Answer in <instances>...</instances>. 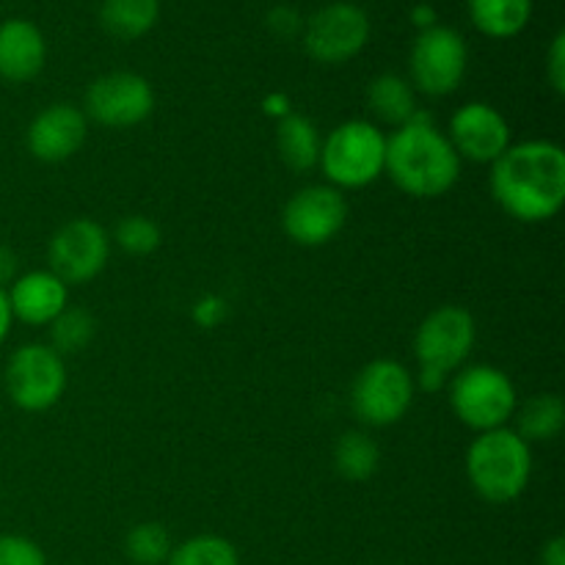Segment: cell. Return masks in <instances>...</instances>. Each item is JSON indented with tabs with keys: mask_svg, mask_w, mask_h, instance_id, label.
Instances as JSON below:
<instances>
[{
	"mask_svg": "<svg viewBox=\"0 0 565 565\" xmlns=\"http://www.w3.org/2000/svg\"><path fill=\"white\" fill-rule=\"evenodd\" d=\"M489 191L522 224L552 221L565 204V152L561 143L533 138L511 143L491 163Z\"/></svg>",
	"mask_w": 565,
	"mask_h": 565,
	"instance_id": "cell-1",
	"label": "cell"
},
{
	"mask_svg": "<svg viewBox=\"0 0 565 565\" xmlns=\"http://www.w3.org/2000/svg\"><path fill=\"white\" fill-rule=\"evenodd\" d=\"M469 66V50L456 28L436 22L417 33L408 55V72H412L414 92L428 97H447L463 83Z\"/></svg>",
	"mask_w": 565,
	"mask_h": 565,
	"instance_id": "cell-8",
	"label": "cell"
},
{
	"mask_svg": "<svg viewBox=\"0 0 565 565\" xmlns=\"http://www.w3.org/2000/svg\"><path fill=\"white\" fill-rule=\"evenodd\" d=\"M348 221V199L334 185H307L290 196L281 215L287 237L303 248H318L334 241Z\"/></svg>",
	"mask_w": 565,
	"mask_h": 565,
	"instance_id": "cell-13",
	"label": "cell"
},
{
	"mask_svg": "<svg viewBox=\"0 0 565 565\" xmlns=\"http://www.w3.org/2000/svg\"><path fill=\"white\" fill-rule=\"evenodd\" d=\"M541 565H565V539L555 535L541 552Z\"/></svg>",
	"mask_w": 565,
	"mask_h": 565,
	"instance_id": "cell-35",
	"label": "cell"
},
{
	"mask_svg": "<svg viewBox=\"0 0 565 565\" xmlns=\"http://www.w3.org/2000/svg\"><path fill=\"white\" fill-rule=\"evenodd\" d=\"M513 419H516V428L513 430L530 447L541 445V441H552L561 436L565 425V403L555 392H541V395H533L524 403H519Z\"/></svg>",
	"mask_w": 565,
	"mask_h": 565,
	"instance_id": "cell-20",
	"label": "cell"
},
{
	"mask_svg": "<svg viewBox=\"0 0 565 565\" xmlns=\"http://www.w3.org/2000/svg\"><path fill=\"white\" fill-rule=\"evenodd\" d=\"M452 414L475 434L505 428L519 406L516 384L494 364H469L456 370L447 384Z\"/></svg>",
	"mask_w": 565,
	"mask_h": 565,
	"instance_id": "cell-5",
	"label": "cell"
},
{
	"mask_svg": "<svg viewBox=\"0 0 565 565\" xmlns=\"http://www.w3.org/2000/svg\"><path fill=\"white\" fill-rule=\"evenodd\" d=\"M110 257V235L99 221L72 218L55 230L47 243L50 270L64 285H86L97 279Z\"/></svg>",
	"mask_w": 565,
	"mask_h": 565,
	"instance_id": "cell-11",
	"label": "cell"
},
{
	"mask_svg": "<svg viewBox=\"0 0 565 565\" xmlns=\"http://www.w3.org/2000/svg\"><path fill=\"white\" fill-rule=\"evenodd\" d=\"M463 461L472 491L491 505L519 500L533 478V447L508 425L475 436Z\"/></svg>",
	"mask_w": 565,
	"mask_h": 565,
	"instance_id": "cell-3",
	"label": "cell"
},
{
	"mask_svg": "<svg viewBox=\"0 0 565 565\" xmlns=\"http://www.w3.org/2000/svg\"><path fill=\"white\" fill-rule=\"evenodd\" d=\"M160 17V0H103L99 22L105 31L121 42L147 36Z\"/></svg>",
	"mask_w": 565,
	"mask_h": 565,
	"instance_id": "cell-22",
	"label": "cell"
},
{
	"mask_svg": "<svg viewBox=\"0 0 565 565\" xmlns=\"http://www.w3.org/2000/svg\"><path fill=\"white\" fill-rule=\"evenodd\" d=\"M6 298L14 320L25 326H50L70 307V285L50 268L28 270L6 287Z\"/></svg>",
	"mask_w": 565,
	"mask_h": 565,
	"instance_id": "cell-16",
	"label": "cell"
},
{
	"mask_svg": "<svg viewBox=\"0 0 565 565\" xmlns=\"http://www.w3.org/2000/svg\"><path fill=\"white\" fill-rule=\"evenodd\" d=\"M447 138L461 160L491 166L511 147V125L494 105L467 103L452 114Z\"/></svg>",
	"mask_w": 565,
	"mask_h": 565,
	"instance_id": "cell-14",
	"label": "cell"
},
{
	"mask_svg": "<svg viewBox=\"0 0 565 565\" xmlns=\"http://www.w3.org/2000/svg\"><path fill=\"white\" fill-rule=\"evenodd\" d=\"M110 243H116L130 257H149L163 243V232L147 215H127V218H121L116 224Z\"/></svg>",
	"mask_w": 565,
	"mask_h": 565,
	"instance_id": "cell-27",
	"label": "cell"
},
{
	"mask_svg": "<svg viewBox=\"0 0 565 565\" xmlns=\"http://www.w3.org/2000/svg\"><path fill=\"white\" fill-rule=\"evenodd\" d=\"M475 342H478V323H475L472 312L456 307V303H445L425 315V320L419 323L417 334H414V356H417L419 367L452 375L463 367Z\"/></svg>",
	"mask_w": 565,
	"mask_h": 565,
	"instance_id": "cell-9",
	"label": "cell"
},
{
	"mask_svg": "<svg viewBox=\"0 0 565 565\" xmlns=\"http://www.w3.org/2000/svg\"><path fill=\"white\" fill-rule=\"evenodd\" d=\"M0 565H47L42 546L17 533H0Z\"/></svg>",
	"mask_w": 565,
	"mask_h": 565,
	"instance_id": "cell-28",
	"label": "cell"
},
{
	"mask_svg": "<svg viewBox=\"0 0 565 565\" xmlns=\"http://www.w3.org/2000/svg\"><path fill=\"white\" fill-rule=\"evenodd\" d=\"M171 550V535L160 522H141L125 535V552L136 565H163Z\"/></svg>",
	"mask_w": 565,
	"mask_h": 565,
	"instance_id": "cell-26",
	"label": "cell"
},
{
	"mask_svg": "<svg viewBox=\"0 0 565 565\" xmlns=\"http://www.w3.org/2000/svg\"><path fill=\"white\" fill-rule=\"evenodd\" d=\"M226 318H230V303L221 296L207 292V296H202L193 303V320H196L202 329H218Z\"/></svg>",
	"mask_w": 565,
	"mask_h": 565,
	"instance_id": "cell-29",
	"label": "cell"
},
{
	"mask_svg": "<svg viewBox=\"0 0 565 565\" xmlns=\"http://www.w3.org/2000/svg\"><path fill=\"white\" fill-rule=\"evenodd\" d=\"M268 28L279 39H292L303 31V20L292 6H276L268 14Z\"/></svg>",
	"mask_w": 565,
	"mask_h": 565,
	"instance_id": "cell-31",
	"label": "cell"
},
{
	"mask_svg": "<svg viewBox=\"0 0 565 565\" xmlns=\"http://www.w3.org/2000/svg\"><path fill=\"white\" fill-rule=\"evenodd\" d=\"M533 0H469V20L483 36L513 39L527 28Z\"/></svg>",
	"mask_w": 565,
	"mask_h": 565,
	"instance_id": "cell-21",
	"label": "cell"
},
{
	"mask_svg": "<svg viewBox=\"0 0 565 565\" xmlns=\"http://www.w3.org/2000/svg\"><path fill=\"white\" fill-rule=\"evenodd\" d=\"M3 386L9 401L22 412H47L66 392L64 356L44 342L20 345L6 362Z\"/></svg>",
	"mask_w": 565,
	"mask_h": 565,
	"instance_id": "cell-7",
	"label": "cell"
},
{
	"mask_svg": "<svg viewBox=\"0 0 565 565\" xmlns=\"http://www.w3.org/2000/svg\"><path fill=\"white\" fill-rule=\"evenodd\" d=\"M381 467V447L364 430H348L334 445V469L348 483H364Z\"/></svg>",
	"mask_w": 565,
	"mask_h": 565,
	"instance_id": "cell-23",
	"label": "cell"
},
{
	"mask_svg": "<svg viewBox=\"0 0 565 565\" xmlns=\"http://www.w3.org/2000/svg\"><path fill=\"white\" fill-rule=\"evenodd\" d=\"M303 47L318 64H345L370 42V17L362 6L337 0L303 22Z\"/></svg>",
	"mask_w": 565,
	"mask_h": 565,
	"instance_id": "cell-10",
	"label": "cell"
},
{
	"mask_svg": "<svg viewBox=\"0 0 565 565\" xmlns=\"http://www.w3.org/2000/svg\"><path fill=\"white\" fill-rule=\"evenodd\" d=\"M154 110L152 83L138 72H108L99 75L86 92V119L110 130H127L147 121Z\"/></svg>",
	"mask_w": 565,
	"mask_h": 565,
	"instance_id": "cell-12",
	"label": "cell"
},
{
	"mask_svg": "<svg viewBox=\"0 0 565 565\" xmlns=\"http://www.w3.org/2000/svg\"><path fill=\"white\" fill-rule=\"evenodd\" d=\"M417 386L412 370L397 359H375L359 370L351 390L353 414L367 428L397 425L412 408Z\"/></svg>",
	"mask_w": 565,
	"mask_h": 565,
	"instance_id": "cell-6",
	"label": "cell"
},
{
	"mask_svg": "<svg viewBox=\"0 0 565 565\" xmlns=\"http://www.w3.org/2000/svg\"><path fill=\"white\" fill-rule=\"evenodd\" d=\"M386 132L367 119H348L337 125L320 147L318 169L329 185L340 191L373 185L384 177Z\"/></svg>",
	"mask_w": 565,
	"mask_h": 565,
	"instance_id": "cell-4",
	"label": "cell"
},
{
	"mask_svg": "<svg viewBox=\"0 0 565 565\" xmlns=\"http://www.w3.org/2000/svg\"><path fill=\"white\" fill-rule=\"evenodd\" d=\"M263 108H265V114L268 116H274V119H285V116H290L292 114V105H290V99H287V94H268V97L263 99Z\"/></svg>",
	"mask_w": 565,
	"mask_h": 565,
	"instance_id": "cell-34",
	"label": "cell"
},
{
	"mask_svg": "<svg viewBox=\"0 0 565 565\" xmlns=\"http://www.w3.org/2000/svg\"><path fill=\"white\" fill-rule=\"evenodd\" d=\"M461 163L447 132L423 108L386 136L384 174L412 199L445 196L461 180Z\"/></svg>",
	"mask_w": 565,
	"mask_h": 565,
	"instance_id": "cell-2",
	"label": "cell"
},
{
	"mask_svg": "<svg viewBox=\"0 0 565 565\" xmlns=\"http://www.w3.org/2000/svg\"><path fill=\"white\" fill-rule=\"evenodd\" d=\"M367 105L381 125H390L392 130L406 125L417 114V92L412 83L395 72L373 77L367 86Z\"/></svg>",
	"mask_w": 565,
	"mask_h": 565,
	"instance_id": "cell-19",
	"label": "cell"
},
{
	"mask_svg": "<svg viewBox=\"0 0 565 565\" xmlns=\"http://www.w3.org/2000/svg\"><path fill=\"white\" fill-rule=\"evenodd\" d=\"M450 384V375L439 373V370H428V367H419V373L414 375V386L425 392H441L447 390Z\"/></svg>",
	"mask_w": 565,
	"mask_h": 565,
	"instance_id": "cell-32",
	"label": "cell"
},
{
	"mask_svg": "<svg viewBox=\"0 0 565 565\" xmlns=\"http://www.w3.org/2000/svg\"><path fill=\"white\" fill-rule=\"evenodd\" d=\"M47 42L31 20L11 17L0 22V77L9 83H28L44 70Z\"/></svg>",
	"mask_w": 565,
	"mask_h": 565,
	"instance_id": "cell-17",
	"label": "cell"
},
{
	"mask_svg": "<svg viewBox=\"0 0 565 565\" xmlns=\"http://www.w3.org/2000/svg\"><path fill=\"white\" fill-rule=\"evenodd\" d=\"M320 147H323V138H320L318 125L309 116L292 110L290 116L279 121L276 149H279V158L285 160L287 169L298 171V174L318 169Z\"/></svg>",
	"mask_w": 565,
	"mask_h": 565,
	"instance_id": "cell-18",
	"label": "cell"
},
{
	"mask_svg": "<svg viewBox=\"0 0 565 565\" xmlns=\"http://www.w3.org/2000/svg\"><path fill=\"white\" fill-rule=\"evenodd\" d=\"M546 81H550L552 92L565 94V33L561 31L552 39V47L546 53Z\"/></svg>",
	"mask_w": 565,
	"mask_h": 565,
	"instance_id": "cell-30",
	"label": "cell"
},
{
	"mask_svg": "<svg viewBox=\"0 0 565 565\" xmlns=\"http://www.w3.org/2000/svg\"><path fill=\"white\" fill-rule=\"evenodd\" d=\"M50 334V348H53L58 356H72V353H81L92 345L94 334H97V320L92 312L81 307H66L53 323L47 326Z\"/></svg>",
	"mask_w": 565,
	"mask_h": 565,
	"instance_id": "cell-24",
	"label": "cell"
},
{
	"mask_svg": "<svg viewBox=\"0 0 565 565\" xmlns=\"http://www.w3.org/2000/svg\"><path fill=\"white\" fill-rule=\"evenodd\" d=\"M412 20H414V25L419 28V31H425V28H434L436 25L434 6H428V3L414 6V9H412Z\"/></svg>",
	"mask_w": 565,
	"mask_h": 565,
	"instance_id": "cell-36",
	"label": "cell"
},
{
	"mask_svg": "<svg viewBox=\"0 0 565 565\" xmlns=\"http://www.w3.org/2000/svg\"><path fill=\"white\" fill-rule=\"evenodd\" d=\"M11 326H14V318H11L9 298H6V290H0V345H3V342L9 340Z\"/></svg>",
	"mask_w": 565,
	"mask_h": 565,
	"instance_id": "cell-37",
	"label": "cell"
},
{
	"mask_svg": "<svg viewBox=\"0 0 565 565\" xmlns=\"http://www.w3.org/2000/svg\"><path fill=\"white\" fill-rule=\"evenodd\" d=\"M169 565H241L235 544L221 535H193V539L182 541L174 546L169 555Z\"/></svg>",
	"mask_w": 565,
	"mask_h": 565,
	"instance_id": "cell-25",
	"label": "cell"
},
{
	"mask_svg": "<svg viewBox=\"0 0 565 565\" xmlns=\"http://www.w3.org/2000/svg\"><path fill=\"white\" fill-rule=\"evenodd\" d=\"M17 268H20V263H17V254L11 252L9 246H0V290H6V287L11 285V281L17 279Z\"/></svg>",
	"mask_w": 565,
	"mask_h": 565,
	"instance_id": "cell-33",
	"label": "cell"
},
{
	"mask_svg": "<svg viewBox=\"0 0 565 565\" xmlns=\"http://www.w3.org/2000/svg\"><path fill=\"white\" fill-rule=\"evenodd\" d=\"M86 136V114L72 103H55L33 116L25 130V147L42 163H64L81 152Z\"/></svg>",
	"mask_w": 565,
	"mask_h": 565,
	"instance_id": "cell-15",
	"label": "cell"
}]
</instances>
